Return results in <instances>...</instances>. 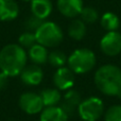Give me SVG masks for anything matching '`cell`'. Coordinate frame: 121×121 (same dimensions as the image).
<instances>
[{"mask_svg":"<svg viewBox=\"0 0 121 121\" xmlns=\"http://www.w3.org/2000/svg\"><path fill=\"white\" fill-rule=\"evenodd\" d=\"M28 54L19 44L5 45L0 50V71L10 78L17 77L27 66Z\"/></svg>","mask_w":121,"mask_h":121,"instance_id":"obj_1","label":"cell"},{"mask_svg":"<svg viewBox=\"0 0 121 121\" xmlns=\"http://www.w3.org/2000/svg\"><path fill=\"white\" fill-rule=\"evenodd\" d=\"M94 81L99 91L105 96L117 97L121 95V69L116 65L106 64L98 68Z\"/></svg>","mask_w":121,"mask_h":121,"instance_id":"obj_2","label":"cell"},{"mask_svg":"<svg viewBox=\"0 0 121 121\" xmlns=\"http://www.w3.org/2000/svg\"><path fill=\"white\" fill-rule=\"evenodd\" d=\"M97 57L94 51L87 48H79L71 52L67 59V65L74 74H85L95 68Z\"/></svg>","mask_w":121,"mask_h":121,"instance_id":"obj_3","label":"cell"},{"mask_svg":"<svg viewBox=\"0 0 121 121\" xmlns=\"http://www.w3.org/2000/svg\"><path fill=\"white\" fill-rule=\"evenodd\" d=\"M35 37L37 44L46 48H55L63 42L64 33L56 22L45 20L35 32Z\"/></svg>","mask_w":121,"mask_h":121,"instance_id":"obj_4","label":"cell"},{"mask_svg":"<svg viewBox=\"0 0 121 121\" xmlns=\"http://www.w3.org/2000/svg\"><path fill=\"white\" fill-rule=\"evenodd\" d=\"M77 112L83 121H98L104 115V103L98 97H88L81 101Z\"/></svg>","mask_w":121,"mask_h":121,"instance_id":"obj_5","label":"cell"},{"mask_svg":"<svg viewBox=\"0 0 121 121\" xmlns=\"http://www.w3.org/2000/svg\"><path fill=\"white\" fill-rule=\"evenodd\" d=\"M18 105L21 111L27 115L40 114L45 108L40 95L32 91H26L21 94L18 99Z\"/></svg>","mask_w":121,"mask_h":121,"instance_id":"obj_6","label":"cell"},{"mask_svg":"<svg viewBox=\"0 0 121 121\" xmlns=\"http://www.w3.org/2000/svg\"><path fill=\"white\" fill-rule=\"evenodd\" d=\"M100 50L107 56L121 54V33L118 31L106 32L100 39Z\"/></svg>","mask_w":121,"mask_h":121,"instance_id":"obj_7","label":"cell"},{"mask_svg":"<svg viewBox=\"0 0 121 121\" xmlns=\"http://www.w3.org/2000/svg\"><path fill=\"white\" fill-rule=\"evenodd\" d=\"M52 80L55 88H57L60 91H67L71 89L75 83L74 73L71 69H69V67L66 66L57 68L53 74Z\"/></svg>","mask_w":121,"mask_h":121,"instance_id":"obj_8","label":"cell"},{"mask_svg":"<svg viewBox=\"0 0 121 121\" xmlns=\"http://www.w3.org/2000/svg\"><path fill=\"white\" fill-rule=\"evenodd\" d=\"M19 75H20V80L23 84L28 86H37L43 82L44 71L40 68V66L32 64L27 65Z\"/></svg>","mask_w":121,"mask_h":121,"instance_id":"obj_9","label":"cell"},{"mask_svg":"<svg viewBox=\"0 0 121 121\" xmlns=\"http://www.w3.org/2000/svg\"><path fill=\"white\" fill-rule=\"evenodd\" d=\"M56 8L64 17L77 18L84 8L83 0H56Z\"/></svg>","mask_w":121,"mask_h":121,"instance_id":"obj_10","label":"cell"},{"mask_svg":"<svg viewBox=\"0 0 121 121\" xmlns=\"http://www.w3.org/2000/svg\"><path fill=\"white\" fill-rule=\"evenodd\" d=\"M82 98L80 92L71 88V89L67 90L65 92L64 97L62 99V104L60 106L64 109V112L68 116H72L78 111V107H79Z\"/></svg>","mask_w":121,"mask_h":121,"instance_id":"obj_11","label":"cell"},{"mask_svg":"<svg viewBox=\"0 0 121 121\" xmlns=\"http://www.w3.org/2000/svg\"><path fill=\"white\" fill-rule=\"evenodd\" d=\"M31 14L42 20H46L51 15L53 4L51 0H32L30 2Z\"/></svg>","mask_w":121,"mask_h":121,"instance_id":"obj_12","label":"cell"},{"mask_svg":"<svg viewBox=\"0 0 121 121\" xmlns=\"http://www.w3.org/2000/svg\"><path fill=\"white\" fill-rule=\"evenodd\" d=\"M19 6L15 0H0V21H11L17 18Z\"/></svg>","mask_w":121,"mask_h":121,"instance_id":"obj_13","label":"cell"},{"mask_svg":"<svg viewBox=\"0 0 121 121\" xmlns=\"http://www.w3.org/2000/svg\"><path fill=\"white\" fill-rule=\"evenodd\" d=\"M27 54H28V59L31 60L32 64L40 66V65L48 63V55H49L48 48L37 44V43L34 46H32L30 49H28Z\"/></svg>","mask_w":121,"mask_h":121,"instance_id":"obj_14","label":"cell"},{"mask_svg":"<svg viewBox=\"0 0 121 121\" xmlns=\"http://www.w3.org/2000/svg\"><path fill=\"white\" fill-rule=\"evenodd\" d=\"M69 116L60 106L45 107L39 114V121H68Z\"/></svg>","mask_w":121,"mask_h":121,"instance_id":"obj_15","label":"cell"},{"mask_svg":"<svg viewBox=\"0 0 121 121\" xmlns=\"http://www.w3.org/2000/svg\"><path fill=\"white\" fill-rule=\"evenodd\" d=\"M69 37L74 40H82L86 35L87 28L86 23L80 18H74L69 22L68 29H67Z\"/></svg>","mask_w":121,"mask_h":121,"instance_id":"obj_16","label":"cell"},{"mask_svg":"<svg viewBox=\"0 0 121 121\" xmlns=\"http://www.w3.org/2000/svg\"><path fill=\"white\" fill-rule=\"evenodd\" d=\"M40 97H42L43 103L45 107L50 106H56L62 101V95L57 88H45L40 91Z\"/></svg>","mask_w":121,"mask_h":121,"instance_id":"obj_17","label":"cell"},{"mask_svg":"<svg viewBox=\"0 0 121 121\" xmlns=\"http://www.w3.org/2000/svg\"><path fill=\"white\" fill-rule=\"evenodd\" d=\"M100 25L105 31H117L120 27V19L115 13L105 12L100 17Z\"/></svg>","mask_w":121,"mask_h":121,"instance_id":"obj_18","label":"cell"},{"mask_svg":"<svg viewBox=\"0 0 121 121\" xmlns=\"http://www.w3.org/2000/svg\"><path fill=\"white\" fill-rule=\"evenodd\" d=\"M67 56L63 51L60 50H53L51 52H49L48 55V63L54 68H60L64 67L67 64Z\"/></svg>","mask_w":121,"mask_h":121,"instance_id":"obj_19","label":"cell"},{"mask_svg":"<svg viewBox=\"0 0 121 121\" xmlns=\"http://www.w3.org/2000/svg\"><path fill=\"white\" fill-rule=\"evenodd\" d=\"M79 17L81 20H83L87 25V23L96 22L99 19V14H98V11L95 8H92V6H84L82 9L81 13H80Z\"/></svg>","mask_w":121,"mask_h":121,"instance_id":"obj_20","label":"cell"},{"mask_svg":"<svg viewBox=\"0 0 121 121\" xmlns=\"http://www.w3.org/2000/svg\"><path fill=\"white\" fill-rule=\"evenodd\" d=\"M18 43L23 49H30L36 44V37L34 32L25 31L20 34L18 38Z\"/></svg>","mask_w":121,"mask_h":121,"instance_id":"obj_21","label":"cell"},{"mask_svg":"<svg viewBox=\"0 0 121 121\" xmlns=\"http://www.w3.org/2000/svg\"><path fill=\"white\" fill-rule=\"evenodd\" d=\"M104 121H121V105L115 104L104 112Z\"/></svg>","mask_w":121,"mask_h":121,"instance_id":"obj_22","label":"cell"},{"mask_svg":"<svg viewBox=\"0 0 121 121\" xmlns=\"http://www.w3.org/2000/svg\"><path fill=\"white\" fill-rule=\"evenodd\" d=\"M44 21L45 20H42V19L37 18L36 16H34V15L31 14L25 20V22H23L25 31H30V32H34V33H35V32L37 31V29L40 27V25H42Z\"/></svg>","mask_w":121,"mask_h":121,"instance_id":"obj_23","label":"cell"},{"mask_svg":"<svg viewBox=\"0 0 121 121\" xmlns=\"http://www.w3.org/2000/svg\"><path fill=\"white\" fill-rule=\"evenodd\" d=\"M9 78H10L9 75H6L4 72L0 71V90L5 89L9 83Z\"/></svg>","mask_w":121,"mask_h":121,"instance_id":"obj_24","label":"cell"},{"mask_svg":"<svg viewBox=\"0 0 121 121\" xmlns=\"http://www.w3.org/2000/svg\"><path fill=\"white\" fill-rule=\"evenodd\" d=\"M20 1H22V2H31L32 0H20Z\"/></svg>","mask_w":121,"mask_h":121,"instance_id":"obj_25","label":"cell"},{"mask_svg":"<svg viewBox=\"0 0 121 121\" xmlns=\"http://www.w3.org/2000/svg\"><path fill=\"white\" fill-rule=\"evenodd\" d=\"M119 97H120V98H121V95H120V96H119Z\"/></svg>","mask_w":121,"mask_h":121,"instance_id":"obj_26","label":"cell"}]
</instances>
